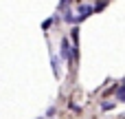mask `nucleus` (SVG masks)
Wrapping results in <instances>:
<instances>
[{
	"label": "nucleus",
	"mask_w": 125,
	"mask_h": 119,
	"mask_svg": "<svg viewBox=\"0 0 125 119\" xmlns=\"http://www.w3.org/2000/svg\"><path fill=\"white\" fill-rule=\"evenodd\" d=\"M62 57H64L66 62H70V60H73V49H70V42H68L66 38L62 40Z\"/></svg>",
	"instance_id": "obj_1"
},
{
	"label": "nucleus",
	"mask_w": 125,
	"mask_h": 119,
	"mask_svg": "<svg viewBox=\"0 0 125 119\" xmlns=\"http://www.w3.org/2000/svg\"><path fill=\"white\" fill-rule=\"evenodd\" d=\"M92 11H94V9H92L90 4H81V7H79V15H77V20L81 22V20L90 18V15H92Z\"/></svg>",
	"instance_id": "obj_2"
},
{
	"label": "nucleus",
	"mask_w": 125,
	"mask_h": 119,
	"mask_svg": "<svg viewBox=\"0 0 125 119\" xmlns=\"http://www.w3.org/2000/svg\"><path fill=\"white\" fill-rule=\"evenodd\" d=\"M51 64H53V73H55V77H59V60H57L55 55H51Z\"/></svg>",
	"instance_id": "obj_3"
},
{
	"label": "nucleus",
	"mask_w": 125,
	"mask_h": 119,
	"mask_svg": "<svg viewBox=\"0 0 125 119\" xmlns=\"http://www.w3.org/2000/svg\"><path fill=\"white\" fill-rule=\"evenodd\" d=\"M53 22H57V15H53V18H48V20H44V22H42V29L46 31V29H48V26H51Z\"/></svg>",
	"instance_id": "obj_4"
},
{
	"label": "nucleus",
	"mask_w": 125,
	"mask_h": 119,
	"mask_svg": "<svg viewBox=\"0 0 125 119\" xmlns=\"http://www.w3.org/2000/svg\"><path fill=\"white\" fill-rule=\"evenodd\" d=\"M116 99H119V102H123V99H125V91H123V86H116Z\"/></svg>",
	"instance_id": "obj_5"
},
{
	"label": "nucleus",
	"mask_w": 125,
	"mask_h": 119,
	"mask_svg": "<svg viewBox=\"0 0 125 119\" xmlns=\"http://www.w3.org/2000/svg\"><path fill=\"white\" fill-rule=\"evenodd\" d=\"M101 108H103V110H112V108H114V104H112V102H103V104H101Z\"/></svg>",
	"instance_id": "obj_6"
},
{
	"label": "nucleus",
	"mask_w": 125,
	"mask_h": 119,
	"mask_svg": "<svg viewBox=\"0 0 125 119\" xmlns=\"http://www.w3.org/2000/svg\"><path fill=\"white\" fill-rule=\"evenodd\" d=\"M77 38H79V29L75 26V29H73V40H75V44H77Z\"/></svg>",
	"instance_id": "obj_7"
},
{
	"label": "nucleus",
	"mask_w": 125,
	"mask_h": 119,
	"mask_svg": "<svg viewBox=\"0 0 125 119\" xmlns=\"http://www.w3.org/2000/svg\"><path fill=\"white\" fill-rule=\"evenodd\" d=\"M53 115H55V106H51V108L46 110V117H53Z\"/></svg>",
	"instance_id": "obj_8"
},
{
	"label": "nucleus",
	"mask_w": 125,
	"mask_h": 119,
	"mask_svg": "<svg viewBox=\"0 0 125 119\" xmlns=\"http://www.w3.org/2000/svg\"><path fill=\"white\" fill-rule=\"evenodd\" d=\"M66 2H68V0H59V7H66Z\"/></svg>",
	"instance_id": "obj_9"
},
{
	"label": "nucleus",
	"mask_w": 125,
	"mask_h": 119,
	"mask_svg": "<svg viewBox=\"0 0 125 119\" xmlns=\"http://www.w3.org/2000/svg\"><path fill=\"white\" fill-rule=\"evenodd\" d=\"M40 119H42V117H40Z\"/></svg>",
	"instance_id": "obj_10"
}]
</instances>
